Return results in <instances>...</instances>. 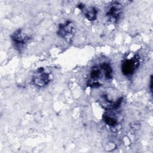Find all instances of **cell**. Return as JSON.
Instances as JSON below:
<instances>
[{"label":"cell","mask_w":153,"mask_h":153,"mask_svg":"<svg viewBox=\"0 0 153 153\" xmlns=\"http://www.w3.org/2000/svg\"><path fill=\"white\" fill-rule=\"evenodd\" d=\"M113 70L109 63L103 62L93 66L88 74L87 85L97 88L109 82L112 78Z\"/></svg>","instance_id":"1"},{"label":"cell","mask_w":153,"mask_h":153,"mask_svg":"<svg viewBox=\"0 0 153 153\" xmlns=\"http://www.w3.org/2000/svg\"><path fill=\"white\" fill-rule=\"evenodd\" d=\"M140 63L139 56L137 54L123 59L121 65V70L123 75L127 77L131 76L138 69Z\"/></svg>","instance_id":"2"},{"label":"cell","mask_w":153,"mask_h":153,"mask_svg":"<svg viewBox=\"0 0 153 153\" xmlns=\"http://www.w3.org/2000/svg\"><path fill=\"white\" fill-rule=\"evenodd\" d=\"M123 13V7L118 2H112L107 7L105 12L106 20L111 23L119 22Z\"/></svg>","instance_id":"3"},{"label":"cell","mask_w":153,"mask_h":153,"mask_svg":"<svg viewBox=\"0 0 153 153\" xmlns=\"http://www.w3.org/2000/svg\"><path fill=\"white\" fill-rule=\"evenodd\" d=\"M50 74L42 67L37 69L32 76V82L35 86L42 87L46 86L50 82Z\"/></svg>","instance_id":"4"},{"label":"cell","mask_w":153,"mask_h":153,"mask_svg":"<svg viewBox=\"0 0 153 153\" xmlns=\"http://www.w3.org/2000/svg\"><path fill=\"white\" fill-rule=\"evenodd\" d=\"M75 32V25L71 20H67L63 23H60L58 26V29L57 30V34L59 36L68 41L72 39Z\"/></svg>","instance_id":"5"},{"label":"cell","mask_w":153,"mask_h":153,"mask_svg":"<svg viewBox=\"0 0 153 153\" xmlns=\"http://www.w3.org/2000/svg\"><path fill=\"white\" fill-rule=\"evenodd\" d=\"M11 38L14 47L19 51L23 50L30 39V37L25 33L22 29L14 31L11 35Z\"/></svg>","instance_id":"6"},{"label":"cell","mask_w":153,"mask_h":153,"mask_svg":"<svg viewBox=\"0 0 153 153\" xmlns=\"http://www.w3.org/2000/svg\"><path fill=\"white\" fill-rule=\"evenodd\" d=\"M78 8L81 10L85 17L90 22H93L97 19L98 11L97 9L93 6L86 7L84 4L81 3L78 5Z\"/></svg>","instance_id":"7"},{"label":"cell","mask_w":153,"mask_h":153,"mask_svg":"<svg viewBox=\"0 0 153 153\" xmlns=\"http://www.w3.org/2000/svg\"><path fill=\"white\" fill-rule=\"evenodd\" d=\"M123 98H119L115 102L111 101L106 95H103L100 99L101 106L107 111L113 110L120 107Z\"/></svg>","instance_id":"8"},{"label":"cell","mask_w":153,"mask_h":153,"mask_svg":"<svg viewBox=\"0 0 153 153\" xmlns=\"http://www.w3.org/2000/svg\"><path fill=\"white\" fill-rule=\"evenodd\" d=\"M103 120L105 123L111 127H115L118 124V119L114 114L111 112H105L103 115Z\"/></svg>","instance_id":"9"},{"label":"cell","mask_w":153,"mask_h":153,"mask_svg":"<svg viewBox=\"0 0 153 153\" xmlns=\"http://www.w3.org/2000/svg\"><path fill=\"white\" fill-rule=\"evenodd\" d=\"M149 90L151 94H152V75H151L150 81H149Z\"/></svg>","instance_id":"10"}]
</instances>
